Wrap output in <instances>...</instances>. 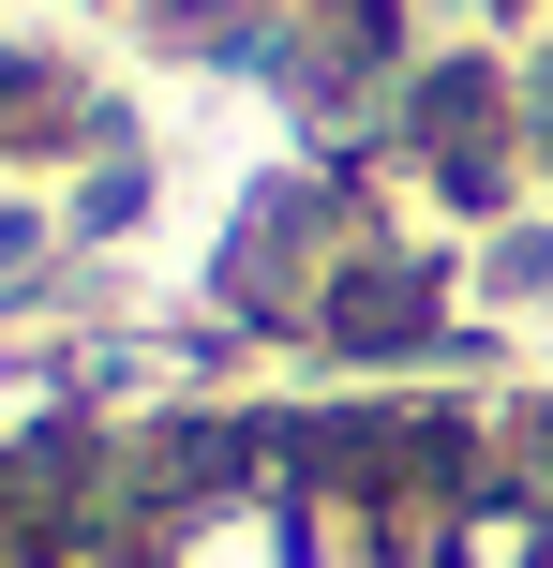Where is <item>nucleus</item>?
<instances>
[{"mask_svg": "<svg viewBox=\"0 0 553 568\" xmlns=\"http://www.w3.org/2000/svg\"><path fill=\"white\" fill-rule=\"evenodd\" d=\"M165 568H299V524H285V509H255V494H225V509L180 524V554H165Z\"/></svg>", "mask_w": 553, "mask_h": 568, "instance_id": "f03ea898", "label": "nucleus"}, {"mask_svg": "<svg viewBox=\"0 0 553 568\" xmlns=\"http://www.w3.org/2000/svg\"><path fill=\"white\" fill-rule=\"evenodd\" d=\"M419 150H434V180L464 210L509 195V90L494 75H419Z\"/></svg>", "mask_w": 553, "mask_h": 568, "instance_id": "f257e3e1", "label": "nucleus"}]
</instances>
